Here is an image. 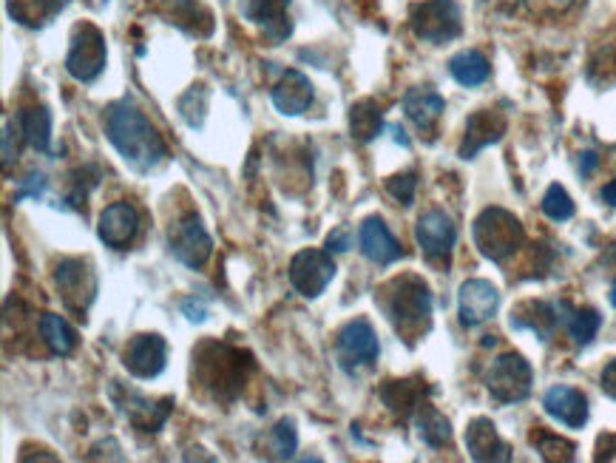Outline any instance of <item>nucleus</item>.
Segmentation results:
<instances>
[{
  "label": "nucleus",
  "mask_w": 616,
  "mask_h": 463,
  "mask_svg": "<svg viewBox=\"0 0 616 463\" xmlns=\"http://www.w3.org/2000/svg\"><path fill=\"white\" fill-rule=\"evenodd\" d=\"M103 123L109 142L134 174H151L168 157L165 140L160 137V131L151 125V120L131 100L111 103L105 109Z\"/></svg>",
  "instance_id": "obj_1"
},
{
  "label": "nucleus",
  "mask_w": 616,
  "mask_h": 463,
  "mask_svg": "<svg viewBox=\"0 0 616 463\" xmlns=\"http://www.w3.org/2000/svg\"><path fill=\"white\" fill-rule=\"evenodd\" d=\"M375 304L410 348L432 330V290L415 273H401L375 290Z\"/></svg>",
  "instance_id": "obj_2"
},
{
  "label": "nucleus",
  "mask_w": 616,
  "mask_h": 463,
  "mask_svg": "<svg viewBox=\"0 0 616 463\" xmlns=\"http://www.w3.org/2000/svg\"><path fill=\"white\" fill-rule=\"evenodd\" d=\"M253 370V359L242 350L231 348L225 341H202L193 350V390L211 395L219 404H231L242 393L248 373Z\"/></svg>",
  "instance_id": "obj_3"
},
{
  "label": "nucleus",
  "mask_w": 616,
  "mask_h": 463,
  "mask_svg": "<svg viewBox=\"0 0 616 463\" xmlns=\"http://www.w3.org/2000/svg\"><path fill=\"white\" fill-rule=\"evenodd\" d=\"M472 239L475 248L488 259V262H506L508 256L523 248V233L521 219L514 217L506 208H486L472 225Z\"/></svg>",
  "instance_id": "obj_4"
},
{
  "label": "nucleus",
  "mask_w": 616,
  "mask_h": 463,
  "mask_svg": "<svg viewBox=\"0 0 616 463\" xmlns=\"http://www.w3.org/2000/svg\"><path fill=\"white\" fill-rule=\"evenodd\" d=\"M410 27L417 40L443 46L463 32V14L455 0H424L410 9Z\"/></svg>",
  "instance_id": "obj_5"
},
{
  "label": "nucleus",
  "mask_w": 616,
  "mask_h": 463,
  "mask_svg": "<svg viewBox=\"0 0 616 463\" xmlns=\"http://www.w3.org/2000/svg\"><path fill=\"white\" fill-rule=\"evenodd\" d=\"M483 381H486V390L495 401H501V404H521V401L532 395L534 373L532 364L521 353H503L488 364Z\"/></svg>",
  "instance_id": "obj_6"
},
{
  "label": "nucleus",
  "mask_w": 616,
  "mask_h": 463,
  "mask_svg": "<svg viewBox=\"0 0 616 463\" xmlns=\"http://www.w3.org/2000/svg\"><path fill=\"white\" fill-rule=\"evenodd\" d=\"M109 49H105L103 32L94 23H78L71 32L69 54H65V71L78 83H94L105 69Z\"/></svg>",
  "instance_id": "obj_7"
},
{
  "label": "nucleus",
  "mask_w": 616,
  "mask_h": 463,
  "mask_svg": "<svg viewBox=\"0 0 616 463\" xmlns=\"http://www.w3.org/2000/svg\"><path fill=\"white\" fill-rule=\"evenodd\" d=\"M109 395L117 410L129 419V424L140 432H160L165 421L174 412V399H148L131 386H122L120 381H111Z\"/></svg>",
  "instance_id": "obj_8"
},
{
  "label": "nucleus",
  "mask_w": 616,
  "mask_h": 463,
  "mask_svg": "<svg viewBox=\"0 0 616 463\" xmlns=\"http://www.w3.org/2000/svg\"><path fill=\"white\" fill-rule=\"evenodd\" d=\"M54 284H58L65 308L74 315H80V319H85L91 302L97 299V271L91 259H63L58 264V271H54Z\"/></svg>",
  "instance_id": "obj_9"
},
{
  "label": "nucleus",
  "mask_w": 616,
  "mask_h": 463,
  "mask_svg": "<svg viewBox=\"0 0 616 463\" xmlns=\"http://www.w3.org/2000/svg\"><path fill=\"white\" fill-rule=\"evenodd\" d=\"M168 245H171L176 262H182L191 271L205 268V262L213 253L211 233L202 228V219L196 213H188V217L176 219L174 225L168 228Z\"/></svg>",
  "instance_id": "obj_10"
},
{
  "label": "nucleus",
  "mask_w": 616,
  "mask_h": 463,
  "mask_svg": "<svg viewBox=\"0 0 616 463\" xmlns=\"http://www.w3.org/2000/svg\"><path fill=\"white\" fill-rule=\"evenodd\" d=\"M335 262L330 251H315V248H304L290 259V284H293L304 299H319L330 282L335 279Z\"/></svg>",
  "instance_id": "obj_11"
},
{
  "label": "nucleus",
  "mask_w": 616,
  "mask_h": 463,
  "mask_svg": "<svg viewBox=\"0 0 616 463\" xmlns=\"http://www.w3.org/2000/svg\"><path fill=\"white\" fill-rule=\"evenodd\" d=\"M335 353H339L341 368L355 370V368H370L375 364L381 355L378 335L375 328L366 319H353L335 335Z\"/></svg>",
  "instance_id": "obj_12"
},
{
  "label": "nucleus",
  "mask_w": 616,
  "mask_h": 463,
  "mask_svg": "<svg viewBox=\"0 0 616 463\" xmlns=\"http://www.w3.org/2000/svg\"><path fill=\"white\" fill-rule=\"evenodd\" d=\"M415 239L430 262L443 264L450 262L452 251H455L457 228L450 213L441 211V208H432V211L421 213V219H417Z\"/></svg>",
  "instance_id": "obj_13"
},
{
  "label": "nucleus",
  "mask_w": 616,
  "mask_h": 463,
  "mask_svg": "<svg viewBox=\"0 0 616 463\" xmlns=\"http://www.w3.org/2000/svg\"><path fill=\"white\" fill-rule=\"evenodd\" d=\"M122 364L134 379H156L168 364V341L160 333H137L122 350Z\"/></svg>",
  "instance_id": "obj_14"
},
{
  "label": "nucleus",
  "mask_w": 616,
  "mask_h": 463,
  "mask_svg": "<svg viewBox=\"0 0 616 463\" xmlns=\"http://www.w3.org/2000/svg\"><path fill=\"white\" fill-rule=\"evenodd\" d=\"M497 308H501V290L488 279H469L461 284L457 315H461L463 328H477V324L495 319Z\"/></svg>",
  "instance_id": "obj_15"
},
{
  "label": "nucleus",
  "mask_w": 616,
  "mask_h": 463,
  "mask_svg": "<svg viewBox=\"0 0 616 463\" xmlns=\"http://www.w3.org/2000/svg\"><path fill=\"white\" fill-rule=\"evenodd\" d=\"M140 231V213L131 202H111L97 219V236L105 248L125 251Z\"/></svg>",
  "instance_id": "obj_16"
},
{
  "label": "nucleus",
  "mask_w": 616,
  "mask_h": 463,
  "mask_svg": "<svg viewBox=\"0 0 616 463\" xmlns=\"http://www.w3.org/2000/svg\"><path fill=\"white\" fill-rule=\"evenodd\" d=\"M359 251L378 268H390L404 256V248L381 217H366L359 228Z\"/></svg>",
  "instance_id": "obj_17"
},
{
  "label": "nucleus",
  "mask_w": 616,
  "mask_h": 463,
  "mask_svg": "<svg viewBox=\"0 0 616 463\" xmlns=\"http://www.w3.org/2000/svg\"><path fill=\"white\" fill-rule=\"evenodd\" d=\"M543 410H546L554 421L568 426V430H583L590 415L588 399H585L583 390L568 384L548 386L546 395H543Z\"/></svg>",
  "instance_id": "obj_18"
},
{
  "label": "nucleus",
  "mask_w": 616,
  "mask_h": 463,
  "mask_svg": "<svg viewBox=\"0 0 616 463\" xmlns=\"http://www.w3.org/2000/svg\"><path fill=\"white\" fill-rule=\"evenodd\" d=\"M236 3L242 18L262 27L270 40L282 43V40H287L290 32H293V23H290L287 14L290 0H236Z\"/></svg>",
  "instance_id": "obj_19"
},
{
  "label": "nucleus",
  "mask_w": 616,
  "mask_h": 463,
  "mask_svg": "<svg viewBox=\"0 0 616 463\" xmlns=\"http://www.w3.org/2000/svg\"><path fill=\"white\" fill-rule=\"evenodd\" d=\"M506 134V117L495 109L475 111L466 123V134L461 142V160H475L483 149L495 145Z\"/></svg>",
  "instance_id": "obj_20"
},
{
  "label": "nucleus",
  "mask_w": 616,
  "mask_h": 463,
  "mask_svg": "<svg viewBox=\"0 0 616 463\" xmlns=\"http://www.w3.org/2000/svg\"><path fill=\"white\" fill-rule=\"evenodd\" d=\"M270 100H273L279 114L299 117L304 114V111H310V105H313V83H310V78H304L299 69H287L282 78H279V83L270 89Z\"/></svg>",
  "instance_id": "obj_21"
},
{
  "label": "nucleus",
  "mask_w": 616,
  "mask_h": 463,
  "mask_svg": "<svg viewBox=\"0 0 616 463\" xmlns=\"http://www.w3.org/2000/svg\"><path fill=\"white\" fill-rule=\"evenodd\" d=\"M559 308L552 302H539V299H526V302L514 304L512 315H508V324L512 330H528V333L537 335L539 341H548L557 330Z\"/></svg>",
  "instance_id": "obj_22"
},
{
  "label": "nucleus",
  "mask_w": 616,
  "mask_h": 463,
  "mask_svg": "<svg viewBox=\"0 0 616 463\" xmlns=\"http://www.w3.org/2000/svg\"><path fill=\"white\" fill-rule=\"evenodd\" d=\"M466 450H469L472 461L481 463H508L512 461V450L497 435V426L488 419H475L466 426Z\"/></svg>",
  "instance_id": "obj_23"
},
{
  "label": "nucleus",
  "mask_w": 616,
  "mask_h": 463,
  "mask_svg": "<svg viewBox=\"0 0 616 463\" xmlns=\"http://www.w3.org/2000/svg\"><path fill=\"white\" fill-rule=\"evenodd\" d=\"M426 393H430V386L417 379H392L384 381V386L378 390L386 410H390L392 415H398L401 421L415 419L417 406L424 404Z\"/></svg>",
  "instance_id": "obj_24"
},
{
  "label": "nucleus",
  "mask_w": 616,
  "mask_h": 463,
  "mask_svg": "<svg viewBox=\"0 0 616 463\" xmlns=\"http://www.w3.org/2000/svg\"><path fill=\"white\" fill-rule=\"evenodd\" d=\"M401 105H404V114L415 123V129L424 131V134L435 131L437 120L446 111V100L432 85H415V89H410L404 94V100H401Z\"/></svg>",
  "instance_id": "obj_25"
},
{
  "label": "nucleus",
  "mask_w": 616,
  "mask_h": 463,
  "mask_svg": "<svg viewBox=\"0 0 616 463\" xmlns=\"http://www.w3.org/2000/svg\"><path fill=\"white\" fill-rule=\"evenodd\" d=\"M162 14L168 18V23H174L193 38H211L213 14L202 7L200 0H165Z\"/></svg>",
  "instance_id": "obj_26"
},
{
  "label": "nucleus",
  "mask_w": 616,
  "mask_h": 463,
  "mask_svg": "<svg viewBox=\"0 0 616 463\" xmlns=\"http://www.w3.org/2000/svg\"><path fill=\"white\" fill-rule=\"evenodd\" d=\"M14 120H18L20 134L29 149L38 154H52V111L46 105H34V109L18 111Z\"/></svg>",
  "instance_id": "obj_27"
},
{
  "label": "nucleus",
  "mask_w": 616,
  "mask_h": 463,
  "mask_svg": "<svg viewBox=\"0 0 616 463\" xmlns=\"http://www.w3.org/2000/svg\"><path fill=\"white\" fill-rule=\"evenodd\" d=\"M559 308V319H563L565 330H568V335L574 339V344L577 348H588L590 341L597 339L599 328H603V315L597 313L594 308H572L568 302H557Z\"/></svg>",
  "instance_id": "obj_28"
},
{
  "label": "nucleus",
  "mask_w": 616,
  "mask_h": 463,
  "mask_svg": "<svg viewBox=\"0 0 616 463\" xmlns=\"http://www.w3.org/2000/svg\"><path fill=\"white\" fill-rule=\"evenodd\" d=\"M38 330H40V339L49 344V350H52L54 355H63L65 359V355H71L74 350H78V330L71 328L63 315L43 313L40 315Z\"/></svg>",
  "instance_id": "obj_29"
},
{
  "label": "nucleus",
  "mask_w": 616,
  "mask_h": 463,
  "mask_svg": "<svg viewBox=\"0 0 616 463\" xmlns=\"http://www.w3.org/2000/svg\"><path fill=\"white\" fill-rule=\"evenodd\" d=\"M415 426H417V435H421V441H424L426 446H432V450H443V446L452 441L450 419H446L443 412H437L432 404H426V401L417 406Z\"/></svg>",
  "instance_id": "obj_30"
},
{
  "label": "nucleus",
  "mask_w": 616,
  "mask_h": 463,
  "mask_svg": "<svg viewBox=\"0 0 616 463\" xmlns=\"http://www.w3.org/2000/svg\"><path fill=\"white\" fill-rule=\"evenodd\" d=\"M384 131V117H381V109L375 100H359L350 109V137L361 145L373 142L375 137Z\"/></svg>",
  "instance_id": "obj_31"
},
{
  "label": "nucleus",
  "mask_w": 616,
  "mask_h": 463,
  "mask_svg": "<svg viewBox=\"0 0 616 463\" xmlns=\"http://www.w3.org/2000/svg\"><path fill=\"white\" fill-rule=\"evenodd\" d=\"M7 7L20 27L40 29L65 7V0H9Z\"/></svg>",
  "instance_id": "obj_32"
},
{
  "label": "nucleus",
  "mask_w": 616,
  "mask_h": 463,
  "mask_svg": "<svg viewBox=\"0 0 616 463\" xmlns=\"http://www.w3.org/2000/svg\"><path fill=\"white\" fill-rule=\"evenodd\" d=\"M450 74L466 89H475V85L486 83L488 74H492V66H488V60L481 52L466 49V52H457L450 60Z\"/></svg>",
  "instance_id": "obj_33"
},
{
  "label": "nucleus",
  "mask_w": 616,
  "mask_h": 463,
  "mask_svg": "<svg viewBox=\"0 0 616 463\" xmlns=\"http://www.w3.org/2000/svg\"><path fill=\"white\" fill-rule=\"evenodd\" d=\"M532 446L539 452V457L548 463H568L577 457V444L565 441L557 432L543 430V426H534L532 430Z\"/></svg>",
  "instance_id": "obj_34"
},
{
  "label": "nucleus",
  "mask_w": 616,
  "mask_h": 463,
  "mask_svg": "<svg viewBox=\"0 0 616 463\" xmlns=\"http://www.w3.org/2000/svg\"><path fill=\"white\" fill-rule=\"evenodd\" d=\"M264 455L270 461H290L299 450V432H295V421L293 419H282L273 430L267 432L264 437Z\"/></svg>",
  "instance_id": "obj_35"
},
{
  "label": "nucleus",
  "mask_w": 616,
  "mask_h": 463,
  "mask_svg": "<svg viewBox=\"0 0 616 463\" xmlns=\"http://www.w3.org/2000/svg\"><path fill=\"white\" fill-rule=\"evenodd\" d=\"M208 97H211L208 85H191V89L180 97L176 109H180V117L191 129H202V125H205Z\"/></svg>",
  "instance_id": "obj_36"
},
{
  "label": "nucleus",
  "mask_w": 616,
  "mask_h": 463,
  "mask_svg": "<svg viewBox=\"0 0 616 463\" xmlns=\"http://www.w3.org/2000/svg\"><path fill=\"white\" fill-rule=\"evenodd\" d=\"M539 205H543V213H546L548 219H554V222H568V219L574 217V211H577V208H574L572 193L565 191L563 185H557V182L548 188Z\"/></svg>",
  "instance_id": "obj_37"
},
{
  "label": "nucleus",
  "mask_w": 616,
  "mask_h": 463,
  "mask_svg": "<svg viewBox=\"0 0 616 463\" xmlns=\"http://www.w3.org/2000/svg\"><path fill=\"white\" fill-rule=\"evenodd\" d=\"M97 182H100V171H97V168H83V171H78V177H74V182H71L69 197H65L74 211H85L89 191L97 185Z\"/></svg>",
  "instance_id": "obj_38"
},
{
  "label": "nucleus",
  "mask_w": 616,
  "mask_h": 463,
  "mask_svg": "<svg viewBox=\"0 0 616 463\" xmlns=\"http://www.w3.org/2000/svg\"><path fill=\"white\" fill-rule=\"evenodd\" d=\"M386 193H390L392 200L398 202V205L410 208L412 202H415V188H417V177L412 174V171H406V174H395L390 177V180L384 182Z\"/></svg>",
  "instance_id": "obj_39"
},
{
  "label": "nucleus",
  "mask_w": 616,
  "mask_h": 463,
  "mask_svg": "<svg viewBox=\"0 0 616 463\" xmlns=\"http://www.w3.org/2000/svg\"><path fill=\"white\" fill-rule=\"evenodd\" d=\"M523 3H526L528 12L537 14V18H559V14L568 12L577 0H523Z\"/></svg>",
  "instance_id": "obj_40"
},
{
  "label": "nucleus",
  "mask_w": 616,
  "mask_h": 463,
  "mask_svg": "<svg viewBox=\"0 0 616 463\" xmlns=\"http://www.w3.org/2000/svg\"><path fill=\"white\" fill-rule=\"evenodd\" d=\"M23 140V134H20V125L18 120H7V125H3V168L12 165V160H18V145Z\"/></svg>",
  "instance_id": "obj_41"
},
{
  "label": "nucleus",
  "mask_w": 616,
  "mask_h": 463,
  "mask_svg": "<svg viewBox=\"0 0 616 463\" xmlns=\"http://www.w3.org/2000/svg\"><path fill=\"white\" fill-rule=\"evenodd\" d=\"M46 177L40 174H29L27 180H20V188H18V193L12 197V202H20V200H43V193H46Z\"/></svg>",
  "instance_id": "obj_42"
},
{
  "label": "nucleus",
  "mask_w": 616,
  "mask_h": 463,
  "mask_svg": "<svg viewBox=\"0 0 616 463\" xmlns=\"http://www.w3.org/2000/svg\"><path fill=\"white\" fill-rule=\"evenodd\" d=\"M350 245H353V231H350V225L335 228V231L327 236L330 253H344V251H350Z\"/></svg>",
  "instance_id": "obj_43"
},
{
  "label": "nucleus",
  "mask_w": 616,
  "mask_h": 463,
  "mask_svg": "<svg viewBox=\"0 0 616 463\" xmlns=\"http://www.w3.org/2000/svg\"><path fill=\"white\" fill-rule=\"evenodd\" d=\"M594 461H616V432H605V435H599L597 441V455H594Z\"/></svg>",
  "instance_id": "obj_44"
},
{
  "label": "nucleus",
  "mask_w": 616,
  "mask_h": 463,
  "mask_svg": "<svg viewBox=\"0 0 616 463\" xmlns=\"http://www.w3.org/2000/svg\"><path fill=\"white\" fill-rule=\"evenodd\" d=\"M182 313H185L191 322H205V319H208L205 302H200L196 296H191V299H185V302H182Z\"/></svg>",
  "instance_id": "obj_45"
},
{
  "label": "nucleus",
  "mask_w": 616,
  "mask_h": 463,
  "mask_svg": "<svg viewBox=\"0 0 616 463\" xmlns=\"http://www.w3.org/2000/svg\"><path fill=\"white\" fill-rule=\"evenodd\" d=\"M599 384H603L605 395H608V399H614V401H616V359H614V361H608V364H605L603 375H599Z\"/></svg>",
  "instance_id": "obj_46"
},
{
  "label": "nucleus",
  "mask_w": 616,
  "mask_h": 463,
  "mask_svg": "<svg viewBox=\"0 0 616 463\" xmlns=\"http://www.w3.org/2000/svg\"><path fill=\"white\" fill-rule=\"evenodd\" d=\"M597 165H599L597 151H583V154H579V177H590L594 171H597Z\"/></svg>",
  "instance_id": "obj_47"
},
{
  "label": "nucleus",
  "mask_w": 616,
  "mask_h": 463,
  "mask_svg": "<svg viewBox=\"0 0 616 463\" xmlns=\"http://www.w3.org/2000/svg\"><path fill=\"white\" fill-rule=\"evenodd\" d=\"M599 197H603V202L605 205H610V208H616V180H610L608 185L603 188V193H599Z\"/></svg>",
  "instance_id": "obj_48"
},
{
  "label": "nucleus",
  "mask_w": 616,
  "mask_h": 463,
  "mask_svg": "<svg viewBox=\"0 0 616 463\" xmlns=\"http://www.w3.org/2000/svg\"><path fill=\"white\" fill-rule=\"evenodd\" d=\"M390 131H392V134H395V140H398L401 145H404V149H410V137L404 134V129H401V125H390Z\"/></svg>",
  "instance_id": "obj_49"
},
{
  "label": "nucleus",
  "mask_w": 616,
  "mask_h": 463,
  "mask_svg": "<svg viewBox=\"0 0 616 463\" xmlns=\"http://www.w3.org/2000/svg\"><path fill=\"white\" fill-rule=\"evenodd\" d=\"M610 304L616 308V282H614V288H610Z\"/></svg>",
  "instance_id": "obj_50"
}]
</instances>
